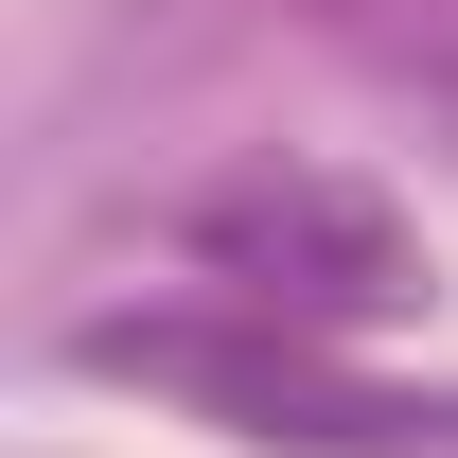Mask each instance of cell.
<instances>
[{
  "mask_svg": "<svg viewBox=\"0 0 458 458\" xmlns=\"http://www.w3.org/2000/svg\"><path fill=\"white\" fill-rule=\"evenodd\" d=\"M194 247H212L247 300H283V265H335L352 300H388V212H370V194H335V176H247V194H212V212H194ZM335 283H300V300L335 318Z\"/></svg>",
  "mask_w": 458,
  "mask_h": 458,
  "instance_id": "obj_1",
  "label": "cell"
}]
</instances>
